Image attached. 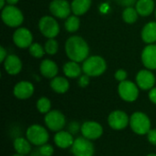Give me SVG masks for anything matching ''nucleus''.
I'll return each instance as SVG.
<instances>
[{
  "label": "nucleus",
  "mask_w": 156,
  "mask_h": 156,
  "mask_svg": "<svg viewBox=\"0 0 156 156\" xmlns=\"http://www.w3.org/2000/svg\"><path fill=\"white\" fill-rule=\"evenodd\" d=\"M90 84V76L84 74V75H81L79 79V85L81 87V88H85L87 87L88 85Z\"/></svg>",
  "instance_id": "obj_34"
},
{
  "label": "nucleus",
  "mask_w": 156,
  "mask_h": 156,
  "mask_svg": "<svg viewBox=\"0 0 156 156\" xmlns=\"http://www.w3.org/2000/svg\"><path fill=\"white\" fill-rule=\"evenodd\" d=\"M114 77L120 82L124 81V80H126V78H127V72L124 69H119L115 72Z\"/></svg>",
  "instance_id": "obj_32"
},
{
  "label": "nucleus",
  "mask_w": 156,
  "mask_h": 156,
  "mask_svg": "<svg viewBox=\"0 0 156 156\" xmlns=\"http://www.w3.org/2000/svg\"><path fill=\"white\" fill-rule=\"evenodd\" d=\"M80 22L77 16H69L65 22L66 29L71 33L76 32L80 27Z\"/></svg>",
  "instance_id": "obj_27"
},
{
  "label": "nucleus",
  "mask_w": 156,
  "mask_h": 156,
  "mask_svg": "<svg viewBox=\"0 0 156 156\" xmlns=\"http://www.w3.org/2000/svg\"><path fill=\"white\" fill-rule=\"evenodd\" d=\"M147 138L150 144L156 145V129H151L147 133Z\"/></svg>",
  "instance_id": "obj_35"
},
{
  "label": "nucleus",
  "mask_w": 156,
  "mask_h": 156,
  "mask_svg": "<svg viewBox=\"0 0 156 156\" xmlns=\"http://www.w3.org/2000/svg\"><path fill=\"white\" fill-rule=\"evenodd\" d=\"M40 32L48 38H54L59 33V26L58 22L51 16H43L38 23Z\"/></svg>",
  "instance_id": "obj_9"
},
{
  "label": "nucleus",
  "mask_w": 156,
  "mask_h": 156,
  "mask_svg": "<svg viewBox=\"0 0 156 156\" xmlns=\"http://www.w3.org/2000/svg\"><path fill=\"white\" fill-rule=\"evenodd\" d=\"M138 15L139 14H138L136 8H134L133 6H129L123 10L122 19L124 20V22H126L128 24H133L136 22V20L138 18Z\"/></svg>",
  "instance_id": "obj_26"
},
{
  "label": "nucleus",
  "mask_w": 156,
  "mask_h": 156,
  "mask_svg": "<svg viewBox=\"0 0 156 156\" xmlns=\"http://www.w3.org/2000/svg\"><path fill=\"white\" fill-rule=\"evenodd\" d=\"M54 142L58 147L61 149H66L72 146L74 143V139H73V135L69 132L59 131L57 132V133L55 134Z\"/></svg>",
  "instance_id": "obj_18"
},
{
  "label": "nucleus",
  "mask_w": 156,
  "mask_h": 156,
  "mask_svg": "<svg viewBox=\"0 0 156 156\" xmlns=\"http://www.w3.org/2000/svg\"><path fill=\"white\" fill-rule=\"evenodd\" d=\"M135 8L140 16H147L154 12V0H138L136 2Z\"/></svg>",
  "instance_id": "obj_21"
},
{
  "label": "nucleus",
  "mask_w": 156,
  "mask_h": 156,
  "mask_svg": "<svg viewBox=\"0 0 156 156\" xmlns=\"http://www.w3.org/2000/svg\"><path fill=\"white\" fill-rule=\"evenodd\" d=\"M37 108L38 110V112L40 113H45L47 114L48 112H50L51 109V102L50 101L46 98V97H41L40 99H38V101H37Z\"/></svg>",
  "instance_id": "obj_28"
},
{
  "label": "nucleus",
  "mask_w": 156,
  "mask_h": 156,
  "mask_svg": "<svg viewBox=\"0 0 156 156\" xmlns=\"http://www.w3.org/2000/svg\"><path fill=\"white\" fill-rule=\"evenodd\" d=\"M149 99H150V101L153 103L156 104V88H153L150 90V92H149Z\"/></svg>",
  "instance_id": "obj_37"
},
{
  "label": "nucleus",
  "mask_w": 156,
  "mask_h": 156,
  "mask_svg": "<svg viewBox=\"0 0 156 156\" xmlns=\"http://www.w3.org/2000/svg\"><path fill=\"white\" fill-rule=\"evenodd\" d=\"M116 2L122 5V6H126V7H129V6H133L134 4H136V0H116Z\"/></svg>",
  "instance_id": "obj_36"
},
{
  "label": "nucleus",
  "mask_w": 156,
  "mask_h": 156,
  "mask_svg": "<svg viewBox=\"0 0 156 156\" xmlns=\"http://www.w3.org/2000/svg\"><path fill=\"white\" fill-rule=\"evenodd\" d=\"M18 1H19V0H6V2H7L9 5H16Z\"/></svg>",
  "instance_id": "obj_39"
},
{
  "label": "nucleus",
  "mask_w": 156,
  "mask_h": 156,
  "mask_svg": "<svg viewBox=\"0 0 156 156\" xmlns=\"http://www.w3.org/2000/svg\"><path fill=\"white\" fill-rule=\"evenodd\" d=\"M5 70L10 75H16L22 69V62L16 55H8L4 61Z\"/></svg>",
  "instance_id": "obj_17"
},
{
  "label": "nucleus",
  "mask_w": 156,
  "mask_h": 156,
  "mask_svg": "<svg viewBox=\"0 0 156 156\" xmlns=\"http://www.w3.org/2000/svg\"><path fill=\"white\" fill-rule=\"evenodd\" d=\"M80 131H81L83 137H85L90 141L99 139L103 133L102 126L99 122H92V121L85 122L81 125Z\"/></svg>",
  "instance_id": "obj_11"
},
{
  "label": "nucleus",
  "mask_w": 156,
  "mask_h": 156,
  "mask_svg": "<svg viewBox=\"0 0 156 156\" xmlns=\"http://www.w3.org/2000/svg\"><path fill=\"white\" fill-rule=\"evenodd\" d=\"M0 54H1V56H0V62H4L5 59L7 57V54H6L5 49L3 47H0Z\"/></svg>",
  "instance_id": "obj_38"
},
{
  "label": "nucleus",
  "mask_w": 156,
  "mask_h": 156,
  "mask_svg": "<svg viewBox=\"0 0 156 156\" xmlns=\"http://www.w3.org/2000/svg\"><path fill=\"white\" fill-rule=\"evenodd\" d=\"M118 92L120 97L123 101L128 102H133L136 101L139 96V90L137 85L129 80L120 82L118 86Z\"/></svg>",
  "instance_id": "obj_8"
},
{
  "label": "nucleus",
  "mask_w": 156,
  "mask_h": 156,
  "mask_svg": "<svg viewBox=\"0 0 156 156\" xmlns=\"http://www.w3.org/2000/svg\"><path fill=\"white\" fill-rule=\"evenodd\" d=\"M142 61L148 69H156V45L150 44L144 48Z\"/></svg>",
  "instance_id": "obj_15"
},
{
  "label": "nucleus",
  "mask_w": 156,
  "mask_h": 156,
  "mask_svg": "<svg viewBox=\"0 0 156 156\" xmlns=\"http://www.w3.org/2000/svg\"><path fill=\"white\" fill-rule=\"evenodd\" d=\"M45 123L50 131L59 132L66 125V118L61 112L53 110L45 115Z\"/></svg>",
  "instance_id": "obj_7"
},
{
  "label": "nucleus",
  "mask_w": 156,
  "mask_h": 156,
  "mask_svg": "<svg viewBox=\"0 0 156 156\" xmlns=\"http://www.w3.org/2000/svg\"><path fill=\"white\" fill-rule=\"evenodd\" d=\"M91 5V0H73L71 3V10L75 16L85 14Z\"/></svg>",
  "instance_id": "obj_24"
},
{
  "label": "nucleus",
  "mask_w": 156,
  "mask_h": 156,
  "mask_svg": "<svg viewBox=\"0 0 156 156\" xmlns=\"http://www.w3.org/2000/svg\"><path fill=\"white\" fill-rule=\"evenodd\" d=\"M136 83L142 90H152L155 84V76L150 70H140L136 75Z\"/></svg>",
  "instance_id": "obj_14"
},
{
  "label": "nucleus",
  "mask_w": 156,
  "mask_h": 156,
  "mask_svg": "<svg viewBox=\"0 0 156 156\" xmlns=\"http://www.w3.org/2000/svg\"><path fill=\"white\" fill-rule=\"evenodd\" d=\"M27 139L30 144L36 146H41L46 144L48 141L49 135L48 131L39 124H33L27 129L26 132Z\"/></svg>",
  "instance_id": "obj_4"
},
{
  "label": "nucleus",
  "mask_w": 156,
  "mask_h": 156,
  "mask_svg": "<svg viewBox=\"0 0 156 156\" xmlns=\"http://www.w3.org/2000/svg\"><path fill=\"white\" fill-rule=\"evenodd\" d=\"M155 17H156V10H155Z\"/></svg>",
  "instance_id": "obj_43"
},
{
  "label": "nucleus",
  "mask_w": 156,
  "mask_h": 156,
  "mask_svg": "<svg viewBox=\"0 0 156 156\" xmlns=\"http://www.w3.org/2000/svg\"><path fill=\"white\" fill-rule=\"evenodd\" d=\"M142 38L147 44H153L156 41V22L147 23L142 30Z\"/></svg>",
  "instance_id": "obj_20"
},
{
  "label": "nucleus",
  "mask_w": 156,
  "mask_h": 156,
  "mask_svg": "<svg viewBox=\"0 0 156 156\" xmlns=\"http://www.w3.org/2000/svg\"><path fill=\"white\" fill-rule=\"evenodd\" d=\"M50 87L55 92L62 94L68 91L69 88V83L68 80L63 77H55L50 82Z\"/></svg>",
  "instance_id": "obj_22"
},
{
  "label": "nucleus",
  "mask_w": 156,
  "mask_h": 156,
  "mask_svg": "<svg viewBox=\"0 0 156 156\" xmlns=\"http://www.w3.org/2000/svg\"><path fill=\"white\" fill-rule=\"evenodd\" d=\"M29 53L34 58H42L44 56V48L38 43H32L29 47Z\"/></svg>",
  "instance_id": "obj_29"
},
{
  "label": "nucleus",
  "mask_w": 156,
  "mask_h": 156,
  "mask_svg": "<svg viewBox=\"0 0 156 156\" xmlns=\"http://www.w3.org/2000/svg\"><path fill=\"white\" fill-rule=\"evenodd\" d=\"M108 123L112 129L121 131L127 127L130 123V119L126 112L117 110L110 113L108 117Z\"/></svg>",
  "instance_id": "obj_10"
},
{
  "label": "nucleus",
  "mask_w": 156,
  "mask_h": 156,
  "mask_svg": "<svg viewBox=\"0 0 156 156\" xmlns=\"http://www.w3.org/2000/svg\"><path fill=\"white\" fill-rule=\"evenodd\" d=\"M33 37L31 32L25 27L17 28L13 34V41L14 43L20 48H29L32 44Z\"/></svg>",
  "instance_id": "obj_13"
},
{
  "label": "nucleus",
  "mask_w": 156,
  "mask_h": 156,
  "mask_svg": "<svg viewBox=\"0 0 156 156\" xmlns=\"http://www.w3.org/2000/svg\"><path fill=\"white\" fill-rule=\"evenodd\" d=\"M107 65L103 58L100 56H92L87 58L82 64V71L90 77H98L103 74Z\"/></svg>",
  "instance_id": "obj_2"
},
{
  "label": "nucleus",
  "mask_w": 156,
  "mask_h": 156,
  "mask_svg": "<svg viewBox=\"0 0 156 156\" xmlns=\"http://www.w3.org/2000/svg\"><path fill=\"white\" fill-rule=\"evenodd\" d=\"M13 156H25V155H22V154H14Z\"/></svg>",
  "instance_id": "obj_42"
},
{
  "label": "nucleus",
  "mask_w": 156,
  "mask_h": 156,
  "mask_svg": "<svg viewBox=\"0 0 156 156\" xmlns=\"http://www.w3.org/2000/svg\"><path fill=\"white\" fill-rule=\"evenodd\" d=\"M81 70H82V68H80L78 62H75L72 60L69 62H67L63 66V72L68 78L74 79V78L80 77Z\"/></svg>",
  "instance_id": "obj_25"
},
{
  "label": "nucleus",
  "mask_w": 156,
  "mask_h": 156,
  "mask_svg": "<svg viewBox=\"0 0 156 156\" xmlns=\"http://www.w3.org/2000/svg\"><path fill=\"white\" fill-rule=\"evenodd\" d=\"M71 153L74 156H93L95 149L90 140L85 137H79L74 140L71 146Z\"/></svg>",
  "instance_id": "obj_6"
},
{
  "label": "nucleus",
  "mask_w": 156,
  "mask_h": 156,
  "mask_svg": "<svg viewBox=\"0 0 156 156\" xmlns=\"http://www.w3.org/2000/svg\"><path fill=\"white\" fill-rule=\"evenodd\" d=\"M38 152L42 156H52V154H54V148L50 144H46L39 146Z\"/></svg>",
  "instance_id": "obj_31"
},
{
  "label": "nucleus",
  "mask_w": 156,
  "mask_h": 156,
  "mask_svg": "<svg viewBox=\"0 0 156 156\" xmlns=\"http://www.w3.org/2000/svg\"><path fill=\"white\" fill-rule=\"evenodd\" d=\"M49 10L58 18H68L72 11L71 5L66 0H53L49 5Z\"/></svg>",
  "instance_id": "obj_12"
},
{
  "label": "nucleus",
  "mask_w": 156,
  "mask_h": 156,
  "mask_svg": "<svg viewBox=\"0 0 156 156\" xmlns=\"http://www.w3.org/2000/svg\"><path fill=\"white\" fill-rule=\"evenodd\" d=\"M147 156H156L155 154H148Z\"/></svg>",
  "instance_id": "obj_41"
},
{
  "label": "nucleus",
  "mask_w": 156,
  "mask_h": 156,
  "mask_svg": "<svg viewBox=\"0 0 156 156\" xmlns=\"http://www.w3.org/2000/svg\"><path fill=\"white\" fill-rule=\"evenodd\" d=\"M58 69L57 64L50 60V59H44L40 64V72L41 74L48 78V79H53L58 74Z\"/></svg>",
  "instance_id": "obj_19"
},
{
  "label": "nucleus",
  "mask_w": 156,
  "mask_h": 156,
  "mask_svg": "<svg viewBox=\"0 0 156 156\" xmlns=\"http://www.w3.org/2000/svg\"><path fill=\"white\" fill-rule=\"evenodd\" d=\"M130 126L135 133L144 135L151 130V121L145 113L136 112L133 113L130 118Z\"/></svg>",
  "instance_id": "obj_3"
},
{
  "label": "nucleus",
  "mask_w": 156,
  "mask_h": 156,
  "mask_svg": "<svg viewBox=\"0 0 156 156\" xmlns=\"http://www.w3.org/2000/svg\"><path fill=\"white\" fill-rule=\"evenodd\" d=\"M65 50L69 58L75 62L84 61L90 52L87 42L79 36H73L68 38L65 44Z\"/></svg>",
  "instance_id": "obj_1"
},
{
  "label": "nucleus",
  "mask_w": 156,
  "mask_h": 156,
  "mask_svg": "<svg viewBox=\"0 0 156 156\" xmlns=\"http://www.w3.org/2000/svg\"><path fill=\"white\" fill-rule=\"evenodd\" d=\"M13 93L19 100H27L34 93V86L28 81H20L15 87Z\"/></svg>",
  "instance_id": "obj_16"
},
{
  "label": "nucleus",
  "mask_w": 156,
  "mask_h": 156,
  "mask_svg": "<svg viewBox=\"0 0 156 156\" xmlns=\"http://www.w3.org/2000/svg\"><path fill=\"white\" fill-rule=\"evenodd\" d=\"M13 145H14L16 152L19 154H22V155L28 154L31 151L30 142L27 139H25L23 137H16L14 140Z\"/></svg>",
  "instance_id": "obj_23"
},
{
  "label": "nucleus",
  "mask_w": 156,
  "mask_h": 156,
  "mask_svg": "<svg viewBox=\"0 0 156 156\" xmlns=\"http://www.w3.org/2000/svg\"><path fill=\"white\" fill-rule=\"evenodd\" d=\"M81 126H80V124L77 122H72L69 124V132L73 135L76 134L80 130Z\"/></svg>",
  "instance_id": "obj_33"
},
{
  "label": "nucleus",
  "mask_w": 156,
  "mask_h": 156,
  "mask_svg": "<svg viewBox=\"0 0 156 156\" xmlns=\"http://www.w3.org/2000/svg\"><path fill=\"white\" fill-rule=\"evenodd\" d=\"M3 22L11 27H16L23 23L24 16L22 12L15 5H6L3 8L1 13Z\"/></svg>",
  "instance_id": "obj_5"
},
{
  "label": "nucleus",
  "mask_w": 156,
  "mask_h": 156,
  "mask_svg": "<svg viewBox=\"0 0 156 156\" xmlns=\"http://www.w3.org/2000/svg\"><path fill=\"white\" fill-rule=\"evenodd\" d=\"M5 1L6 0H0V8H4L5 7Z\"/></svg>",
  "instance_id": "obj_40"
},
{
  "label": "nucleus",
  "mask_w": 156,
  "mask_h": 156,
  "mask_svg": "<svg viewBox=\"0 0 156 156\" xmlns=\"http://www.w3.org/2000/svg\"><path fill=\"white\" fill-rule=\"evenodd\" d=\"M58 48V44L54 38H49L45 44V51L49 55H54L57 53Z\"/></svg>",
  "instance_id": "obj_30"
}]
</instances>
